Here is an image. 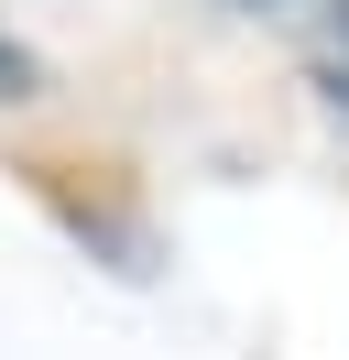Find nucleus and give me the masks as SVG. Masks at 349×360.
Instances as JSON below:
<instances>
[{
	"instance_id": "1",
	"label": "nucleus",
	"mask_w": 349,
	"mask_h": 360,
	"mask_svg": "<svg viewBox=\"0 0 349 360\" xmlns=\"http://www.w3.org/2000/svg\"><path fill=\"white\" fill-rule=\"evenodd\" d=\"M317 66H327V88H338V110H349V0L317 11Z\"/></svg>"
},
{
	"instance_id": "2",
	"label": "nucleus",
	"mask_w": 349,
	"mask_h": 360,
	"mask_svg": "<svg viewBox=\"0 0 349 360\" xmlns=\"http://www.w3.org/2000/svg\"><path fill=\"white\" fill-rule=\"evenodd\" d=\"M0 88H22V55H11V44H0Z\"/></svg>"
}]
</instances>
